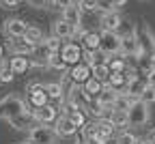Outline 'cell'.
I'll return each instance as SVG.
<instances>
[{
  "label": "cell",
  "mask_w": 155,
  "mask_h": 144,
  "mask_svg": "<svg viewBox=\"0 0 155 144\" xmlns=\"http://www.w3.org/2000/svg\"><path fill=\"white\" fill-rule=\"evenodd\" d=\"M28 112V103L24 99H19L15 95H7L2 101H0V118L2 120H11L13 116H19V114H24Z\"/></svg>",
  "instance_id": "1"
},
{
  "label": "cell",
  "mask_w": 155,
  "mask_h": 144,
  "mask_svg": "<svg viewBox=\"0 0 155 144\" xmlns=\"http://www.w3.org/2000/svg\"><path fill=\"white\" fill-rule=\"evenodd\" d=\"M151 106L142 103V101H136V103L127 110V116H129V127H144L147 123L151 120Z\"/></svg>",
  "instance_id": "2"
},
{
  "label": "cell",
  "mask_w": 155,
  "mask_h": 144,
  "mask_svg": "<svg viewBox=\"0 0 155 144\" xmlns=\"http://www.w3.org/2000/svg\"><path fill=\"white\" fill-rule=\"evenodd\" d=\"M28 140L35 144H56L58 136H56L54 127H50V125H35L28 131Z\"/></svg>",
  "instance_id": "3"
},
{
  "label": "cell",
  "mask_w": 155,
  "mask_h": 144,
  "mask_svg": "<svg viewBox=\"0 0 155 144\" xmlns=\"http://www.w3.org/2000/svg\"><path fill=\"white\" fill-rule=\"evenodd\" d=\"M101 43H99V50L104 54H110V56H116L121 54V37L116 32H110V30H101Z\"/></svg>",
  "instance_id": "4"
},
{
  "label": "cell",
  "mask_w": 155,
  "mask_h": 144,
  "mask_svg": "<svg viewBox=\"0 0 155 144\" xmlns=\"http://www.w3.org/2000/svg\"><path fill=\"white\" fill-rule=\"evenodd\" d=\"M61 58L65 60V65L67 67H73V65H78V63H82V47L78 45V43H73V41H67V43H63V47H61Z\"/></svg>",
  "instance_id": "5"
},
{
  "label": "cell",
  "mask_w": 155,
  "mask_h": 144,
  "mask_svg": "<svg viewBox=\"0 0 155 144\" xmlns=\"http://www.w3.org/2000/svg\"><path fill=\"white\" fill-rule=\"evenodd\" d=\"M48 101H50V97H48L43 84H39V82L28 84V106L41 108V106H48Z\"/></svg>",
  "instance_id": "6"
},
{
  "label": "cell",
  "mask_w": 155,
  "mask_h": 144,
  "mask_svg": "<svg viewBox=\"0 0 155 144\" xmlns=\"http://www.w3.org/2000/svg\"><path fill=\"white\" fill-rule=\"evenodd\" d=\"M52 37L61 39V41H69V39L78 37V30H75V28H73L69 22H65L63 17H58L56 22L52 24Z\"/></svg>",
  "instance_id": "7"
},
{
  "label": "cell",
  "mask_w": 155,
  "mask_h": 144,
  "mask_svg": "<svg viewBox=\"0 0 155 144\" xmlns=\"http://www.w3.org/2000/svg\"><path fill=\"white\" fill-rule=\"evenodd\" d=\"M54 131L58 138H73L78 133V127L71 123V118L67 114H58V118L54 123Z\"/></svg>",
  "instance_id": "8"
},
{
  "label": "cell",
  "mask_w": 155,
  "mask_h": 144,
  "mask_svg": "<svg viewBox=\"0 0 155 144\" xmlns=\"http://www.w3.org/2000/svg\"><path fill=\"white\" fill-rule=\"evenodd\" d=\"M32 116L39 125H50V123H56L58 118V108L48 103V106H41V108H35L32 110Z\"/></svg>",
  "instance_id": "9"
},
{
  "label": "cell",
  "mask_w": 155,
  "mask_h": 144,
  "mask_svg": "<svg viewBox=\"0 0 155 144\" xmlns=\"http://www.w3.org/2000/svg\"><path fill=\"white\" fill-rule=\"evenodd\" d=\"M2 28H5V34L9 39H17V37H24L26 34L28 24L24 22V19H19V17H9V19H5Z\"/></svg>",
  "instance_id": "10"
},
{
  "label": "cell",
  "mask_w": 155,
  "mask_h": 144,
  "mask_svg": "<svg viewBox=\"0 0 155 144\" xmlns=\"http://www.w3.org/2000/svg\"><path fill=\"white\" fill-rule=\"evenodd\" d=\"M35 43H30V41L26 37H17V39H9V50H11V56L17 54V56H30L35 52Z\"/></svg>",
  "instance_id": "11"
},
{
  "label": "cell",
  "mask_w": 155,
  "mask_h": 144,
  "mask_svg": "<svg viewBox=\"0 0 155 144\" xmlns=\"http://www.w3.org/2000/svg\"><path fill=\"white\" fill-rule=\"evenodd\" d=\"M119 93L121 90H116V88H112L108 82H104V88H101V93L97 95L95 99L99 101V103L104 106V108H108V110H112L114 108V103H116V99H119Z\"/></svg>",
  "instance_id": "12"
},
{
  "label": "cell",
  "mask_w": 155,
  "mask_h": 144,
  "mask_svg": "<svg viewBox=\"0 0 155 144\" xmlns=\"http://www.w3.org/2000/svg\"><path fill=\"white\" fill-rule=\"evenodd\" d=\"M63 19H65V22H69V24L78 30V37L84 32V28H82V11H80V7H78V5H71L69 9H65V11H63Z\"/></svg>",
  "instance_id": "13"
},
{
  "label": "cell",
  "mask_w": 155,
  "mask_h": 144,
  "mask_svg": "<svg viewBox=\"0 0 155 144\" xmlns=\"http://www.w3.org/2000/svg\"><path fill=\"white\" fill-rule=\"evenodd\" d=\"M121 22H123V17H121V13L116 11V9H114V11H108V13H101V17H99L101 30H110V32H116V30H119Z\"/></svg>",
  "instance_id": "14"
},
{
  "label": "cell",
  "mask_w": 155,
  "mask_h": 144,
  "mask_svg": "<svg viewBox=\"0 0 155 144\" xmlns=\"http://www.w3.org/2000/svg\"><path fill=\"white\" fill-rule=\"evenodd\" d=\"M69 77H71V82L73 84H84L86 80H91L93 77V73H91V67L88 65H84V63H78V65H73L69 71Z\"/></svg>",
  "instance_id": "15"
},
{
  "label": "cell",
  "mask_w": 155,
  "mask_h": 144,
  "mask_svg": "<svg viewBox=\"0 0 155 144\" xmlns=\"http://www.w3.org/2000/svg\"><path fill=\"white\" fill-rule=\"evenodd\" d=\"M35 116H32V112H24V114H19V116H13L11 120H9V125L11 127H15L17 131H30L32 127H35Z\"/></svg>",
  "instance_id": "16"
},
{
  "label": "cell",
  "mask_w": 155,
  "mask_h": 144,
  "mask_svg": "<svg viewBox=\"0 0 155 144\" xmlns=\"http://www.w3.org/2000/svg\"><path fill=\"white\" fill-rule=\"evenodd\" d=\"M28 67H30V58H28V56H17V54H13V56L9 58V69L13 71V75L26 73Z\"/></svg>",
  "instance_id": "17"
},
{
  "label": "cell",
  "mask_w": 155,
  "mask_h": 144,
  "mask_svg": "<svg viewBox=\"0 0 155 144\" xmlns=\"http://www.w3.org/2000/svg\"><path fill=\"white\" fill-rule=\"evenodd\" d=\"M108 118L112 120V125L116 127V129H125V127H129V116H127V110H119V108H112L110 110V114H108Z\"/></svg>",
  "instance_id": "18"
},
{
  "label": "cell",
  "mask_w": 155,
  "mask_h": 144,
  "mask_svg": "<svg viewBox=\"0 0 155 144\" xmlns=\"http://www.w3.org/2000/svg\"><path fill=\"white\" fill-rule=\"evenodd\" d=\"M82 39V50H99V43H101V34L99 32H93V30H84L80 34Z\"/></svg>",
  "instance_id": "19"
},
{
  "label": "cell",
  "mask_w": 155,
  "mask_h": 144,
  "mask_svg": "<svg viewBox=\"0 0 155 144\" xmlns=\"http://www.w3.org/2000/svg\"><path fill=\"white\" fill-rule=\"evenodd\" d=\"M43 86H45V93H48L50 99L58 101V103L65 101V88H63L61 82H48V84H43Z\"/></svg>",
  "instance_id": "20"
},
{
  "label": "cell",
  "mask_w": 155,
  "mask_h": 144,
  "mask_svg": "<svg viewBox=\"0 0 155 144\" xmlns=\"http://www.w3.org/2000/svg\"><path fill=\"white\" fill-rule=\"evenodd\" d=\"M95 123V127H97V131H99V133H104L106 138H110L112 140V136L116 133V127L112 125V120L106 116V118H97V120H93Z\"/></svg>",
  "instance_id": "21"
},
{
  "label": "cell",
  "mask_w": 155,
  "mask_h": 144,
  "mask_svg": "<svg viewBox=\"0 0 155 144\" xmlns=\"http://www.w3.org/2000/svg\"><path fill=\"white\" fill-rule=\"evenodd\" d=\"M84 112H88V114H91L95 120H97V118H106V116L110 114V110H108V108H104V106H101L97 99H93V101H91V103L84 108Z\"/></svg>",
  "instance_id": "22"
},
{
  "label": "cell",
  "mask_w": 155,
  "mask_h": 144,
  "mask_svg": "<svg viewBox=\"0 0 155 144\" xmlns=\"http://www.w3.org/2000/svg\"><path fill=\"white\" fill-rule=\"evenodd\" d=\"M144 88H147V77L144 80H140V77H136V80H131V82H127V86L123 88L125 93H129V95H134V97H138L140 99V95L144 93Z\"/></svg>",
  "instance_id": "23"
},
{
  "label": "cell",
  "mask_w": 155,
  "mask_h": 144,
  "mask_svg": "<svg viewBox=\"0 0 155 144\" xmlns=\"http://www.w3.org/2000/svg\"><path fill=\"white\" fill-rule=\"evenodd\" d=\"M136 101H140V99L134 97V95H129V93H125V90H121V93H119V99H116V103H114V108H119V110H129Z\"/></svg>",
  "instance_id": "24"
},
{
  "label": "cell",
  "mask_w": 155,
  "mask_h": 144,
  "mask_svg": "<svg viewBox=\"0 0 155 144\" xmlns=\"http://www.w3.org/2000/svg\"><path fill=\"white\" fill-rule=\"evenodd\" d=\"M108 84L116 90H123L127 86V77L123 71H110V77H108Z\"/></svg>",
  "instance_id": "25"
},
{
  "label": "cell",
  "mask_w": 155,
  "mask_h": 144,
  "mask_svg": "<svg viewBox=\"0 0 155 144\" xmlns=\"http://www.w3.org/2000/svg\"><path fill=\"white\" fill-rule=\"evenodd\" d=\"M82 86H84V90H86V93H88V95H91V97L95 99L97 95L101 93V88H104V82H99V80L91 77V80H86V82H84Z\"/></svg>",
  "instance_id": "26"
},
{
  "label": "cell",
  "mask_w": 155,
  "mask_h": 144,
  "mask_svg": "<svg viewBox=\"0 0 155 144\" xmlns=\"http://www.w3.org/2000/svg\"><path fill=\"white\" fill-rule=\"evenodd\" d=\"M28 41H30V43H35V45H39V43H41V41L45 39L43 37V30L41 28H39V26H28L26 28V34H24Z\"/></svg>",
  "instance_id": "27"
},
{
  "label": "cell",
  "mask_w": 155,
  "mask_h": 144,
  "mask_svg": "<svg viewBox=\"0 0 155 144\" xmlns=\"http://www.w3.org/2000/svg\"><path fill=\"white\" fill-rule=\"evenodd\" d=\"M91 73H93L95 80L108 82V77H110V67H108V65H95V67H91Z\"/></svg>",
  "instance_id": "28"
},
{
  "label": "cell",
  "mask_w": 155,
  "mask_h": 144,
  "mask_svg": "<svg viewBox=\"0 0 155 144\" xmlns=\"http://www.w3.org/2000/svg\"><path fill=\"white\" fill-rule=\"evenodd\" d=\"M41 43L45 45V50H48L50 54H58V52H61V47H63V41L56 39V37H48V39L41 41Z\"/></svg>",
  "instance_id": "29"
},
{
  "label": "cell",
  "mask_w": 155,
  "mask_h": 144,
  "mask_svg": "<svg viewBox=\"0 0 155 144\" xmlns=\"http://www.w3.org/2000/svg\"><path fill=\"white\" fill-rule=\"evenodd\" d=\"M67 116L71 118V123H73V125H75L78 129H80L82 125H86V114H84V110H80V108H78V110H71V112H67Z\"/></svg>",
  "instance_id": "30"
},
{
  "label": "cell",
  "mask_w": 155,
  "mask_h": 144,
  "mask_svg": "<svg viewBox=\"0 0 155 144\" xmlns=\"http://www.w3.org/2000/svg\"><path fill=\"white\" fill-rule=\"evenodd\" d=\"M48 67L50 69H56V71H67L69 67L65 65V60L61 58V54H52L50 58H48Z\"/></svg>",
  "instance_id": "31"
},
{
  "label": "cell",
  "mask_w": 155,
  "mask_h": 144,
  "mask_svg": "<svg viewBox=\"0 0 155 144\" xmlns=\"http://www.w3.org/2000/svg\"><path fill=\"white\" fill-rule=\"evenodd\" d=\"M108 67H110V71H125V67H127V63H125V56H121V54L112 56V60L108 63Z\"/></svg>",
  "instance_id": "32"
},
{
  "label": "cell",
  "mask_w": 155,
  "mask_h": 144,
  "mask_svg": "<svg viewBox=\"0 0 155 144\" xmlns=\"http://www.w3.org/2000/svg\"><path fill=\"white\" fill-rule=\"evenodd\" d=\"M136 140H138V136L127 131V129L119 131V136H116V144H136Z\"/></svg>",
  "instance_id": "33"
},
{
  "label": "cell",
  "mask_w": 155,
  "mask_h": 144,
  "mask_svg": "<svg viewBox=\"0 0 155 144\" xmlns=\"http://www.w3.org/2000/svg\"><path fill=\"white\" fill-rule=\"evenodd\" d=\"M140 101H142V103H147V106H153V103H155V86H149V84H147L144 93L140 95Z\"/></svg>",
  "instance_id": "34"
},
{
  "label": "cell",
  "mask_w": 155,
  "mask_h": 144,
  "mask_svg": "<svg viewBox=\"0 0 155 144\" xmlns=\"http://www.w3.org/2000/svg\"><path fill=\"white\" fill-rule=\"evenodd\" d=\"M75 5L80 7L82 13H95L97 11V0H78Z\"/></svg>",
  "instance_id": "35"
},
{
  "label": "cell",
  "mask_w": 155,
  "mask_h": 144,
  "mask_svg": "<svg viewBox=\"0 0 155 144\" xmlns=\"http://www.w3.org/2000/svg\"><path fill=\"white\" fill-rule=\"evenodd\" d=\"M71 5H75V0H52V9H56V11H65V9H69Z\"/></svg>",
  "instance_id": "36"
},
{
  "label": "cell",
  "mask_w": 155,
  "mask_h": 144,
  "mask_svg": "<svg viewBox=\"0 0 155 144\" xmlns=\"http://www.w3.org/2000/svg\"><path fill=\"white\" fill-rule=\"evenodd\" d=\"M97 11L99 13H108V11H114V5L110 0H97Z\"/></svg>",
  "instance_id": "37"
},
{
  "label": "cell",
  "mask_w": 155,
  "mask_h": 144,
  "mask_svg": "<svg viewBox=\"0 0 155 144\" xmlns=\"http://www.w3.org/2000/svg\"><path fill=\"white\" fill-rule=\"evenodd\" d=\"M26 2L32 9H48V7H52V0H26Z\"/></svg>",
  "instance_id": "38"
},
{
  "label": "cell",
  "mask_w": 155,
  "mask_h": 144,
  "mask_svg": "<svg viewBox=\"0 0 155 144\" xmlns=\"http://www.w3.org/2000/svg\"><path fill=\"white\" fill-rule=\"evenodd\" d=\"M13 71L7 67V69H2V71H0V82H2V84H9V82H13Z\"/></svg>",
  "instance_id": "39"
},
{
  "label": "cell",
  "mask_w": 155,
  "mask_h": 144,
  "mask_svg": "<svg viewBox=\"0 0 155 144\" xmlns=\"http://www.w3.org/2000/svg\"><path fill=\"white\" fill-rule=\"evenodd\" d=\"M19 0H0V7L2 9H17Z\"/></svg>",
  "instance_id": "40"
},
{
  "label": "cell",
  "mask_w": 155,
  "mask_h": 144,
  "mask_svg": "<svg viewBox=\"0 0 155 144\" xmlns=\"http://www.w3.org/2000/svg\"><path fill=\"white\" fill-rule=\"evenodd\" d=\"M144 77H147V84H149V86H155V69H153L151 73H147Z\"/></svg>",
  "instance_id": "41"
},
{
  "label": "cell",
  "mask_w": 155,
  "mask_h": 144,
  "mask_svg": "<svg viewBox=\"0 0 155 144\" xmlns=\"http://www.w3.org/2000/svg\"><path fill=\"white\" fill-rule=\"evenodd\" d=\"M110 2L114 5V9H119V7H125L127 5V0H110Z\"/></svg>",
  "instance_id": "42"
},
{
  "label": "cell",
  "mask_w": 155,
  "mask_h": 144,
  "mask_svg": "<svg viewBox=\"0 0 155 144\" xmlns=\"http://www.w3.org/2000/svg\"><path fill=\"white\" fill-rule=\"evenodd\" d=\"M149 58H151V65H153V69H155V45H153V50H151Z\"/></svg>",
  "instance_id": "43"
},
{
  "label": "cell",
  "mask_w": 155,
  "mask_h": 144,
  "mask_svg": "<svg viewBox=\"0 0 155 144\" xmlns=\"http://www.w3.org/2000/svg\"><path fill=\"white\" fill-rule=\"evenodd\" d=\"M75 144H93V142H91V140H84V138H78Z\"/></svg>",
  "instance_id": "44"
},
{
  "label": "cell",
  "mask_w": 155,
  "mask_h": 144,
  "mask_svg": "<svg viewBox=\"0 0 155 144\" xmlns=\"http://www.w3.org/2000/svg\"><path fill=\"white\" fill-rule=\"evenodd\" d=\"M147 140H149V142H151V144H155V129H153V131H151V133H149V138H147Z\"/></svg>",
  "instance_id": "45"
},
{
  "label": "cell",
  "mask_w": 155,
  "mask_h": 144,
  "mask_svg": "<svg viewBox=\"0 0 155 144\" xmlns=\"http://www.w3.org/2000/svg\"><path fill=\"white\" fill-rule=\"evenodd\" d=\"M136 144H151L149 140H144V138H138V140H136Z\"/></svg>",
  "instance_id": "46"
},
{
  "label": "cell",
  "mask_w": 155,
  "mask_h": 144,
  "mask_svg": "<svg viewBox=\"0 0 155 144\" xmlns=\"http://www.w3.org/2000/svg\"><path fill=\"white\" fill-rule=\"evenodd\" d=\"M108 144H116V140H114V142H112V140H110V142H108Z\"/></svg>",
  "instance_id": "47"
},
{
  "label": "cell",
  "mask_w": 155,
  "mask_h": 144,
  "mask_svg": "<svg viewBox=\"0 0 155 144\" xmlns=\"http://www.w3.org/2000/svg\"><path fill=\"white\" fill-rule=\"evenodd\" d=\"M24 144H35V142H30V140H28V142H24Z\"/></svg>",
  "instance_id": "48"
},
{
  "label": "cell",
  "mask_w": 155,
  "mask_h": 144,
  "mask_svg": "<svg viewBox=\"0 0 155 144\" xmlns=\"http://www.w3.org/2000/svg\"><path fill=\"white\" fill-rule=\"evenodd\" d=\"M0 58H2V47H0Z\"/></svg>",
  "instance_id": "49"
},
{
  "label": "cell",
  "mask_w": 155,
  "mask_h": 144,
  "mask_svg": "<svg viewBox=\"0 0 155 144\" xmlns=\"http://www.w3.org/2000/svg\"><path fill=\"white\" fill-rule=\"evenodd\" d=\"M19 2H26V0H19Z\"/></svg>",
  "instance_id": "50"
}]
</instances>
